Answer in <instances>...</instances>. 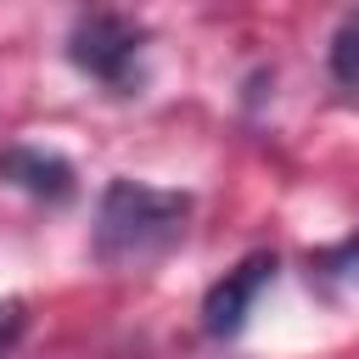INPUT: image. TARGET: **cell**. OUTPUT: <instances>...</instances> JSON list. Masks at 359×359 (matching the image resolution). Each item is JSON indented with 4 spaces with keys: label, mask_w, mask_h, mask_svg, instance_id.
Listing matches in <instances>:
<instances>
[{
    "label": "cell",
    "mask_w": 359,
    "mask_h": 359,
    "mask_svg": "<svg viewBox=\"0 0 359 359\" xmlns=\"http://www.w3.org/2000/svg\"><path fill=\"white\" fill-rule=\"evenodd\" d=\"M185 219H191V196L185 191L112 180L101 191V213H95V252L107 264H140V258L174 247L185 236Z\"/></svg>",
    "instance_id": "cell-1"
},
{
    "label": "cell",
    "mask_w": 359,
    "mask_h": 359,
    "mask_svg": "<svg viewBox=\"0 0 359 359\" xmlns=\"http://www.w3.org/2000/svg\"><path fill=\"white\" fill-rule=\"evenodd\" d=\"M140 50H146V28L129 22V17H118V11H90L67 34V56L90 79H101L112 90L140 84Z\"/></svg>",
    "instance_id": "cell-2"
},
{
    "label": "cell",
    "mask_w": 359,
    "mask_h": 359,
    "mask_svg": "<svg viewBox=\"0 0 359 359\" xmlns=\"http://www.w3.org/2000/svg\"><path fill=\"white\" fill-rule=\"evenodd\" d=\"M269 280H275V252H247L236 269H224L208 286V297H202V331L208 337H236Z\"/></svg>",
    "instance_id": "cell-3"
},
{
    "label": "cell",
    "mask_w": 359,
    "mask_h": 359,
    "mask_svg": "<svg viewBox=\"0 0 359 359\" xmlns=\"http://www.w3.org/2000/svg\"><path fill=\"white\" fill-rule=\"evenodd\" d=\"M0 180L39 196V202H67L73 196V168L56 157V151H39V146H11L0 151Z\"/></svg>",
    "instance_id": "cell-4"
},
{
    "label": "cell",
    "mask_w": 359,
    "mask_h": 359,
    "mask_svg": "<svg viewBox=\"0 0 359 359\" xmlns=\"http://www.w3.org/2000/svg\"><path fill=\"white\" fill-rule=\"evenodd\" d=\"M331 73H337V84L359 90V11H348L331 39Z\"/></svg>",
    "instance_id": "cell-5"
},
{
    "label": "cell",
    "mask_w": 359,
    "mask_h": 359,
    "mask_svg": "<svg viewBox=\"0 0 359 359\" xmlns=\"http://www.w3.org/2000/svg\"><path fill=\"white\" fill-rule=\"evenodd\" d=\"M22 325H28V314H22V303L11 297V303H0V359H6V348L22 337Z\"/></svg>",
    "instance_id": "cell-6"
}]
</instances>
